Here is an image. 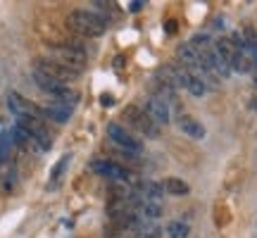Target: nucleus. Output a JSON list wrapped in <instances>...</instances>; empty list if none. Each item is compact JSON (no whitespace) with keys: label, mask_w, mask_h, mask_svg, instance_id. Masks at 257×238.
<instances>
[{"label":"nucleus","mask_w":257,"mask_h":238,"mask_svg":"<svg viewBox=\"0 0 257 238\" xmlns=\"http://www.w3.org/2000/svg\"><path fill=\"white\" fill-rule=\"evenodd\" d=\"M67 27L83 38H98L107 31V22L91 10H74L67 17Z\"/></svg>","instance_id":"1"},{"label":"nucleus","mask_w":257,"mask_h":238,"mask_svg":"<svg viewBox=\"0 0 257 238\" xmlns=\"http://www.w3.org/2000/svg\"><path fill=\"white\" fill-rule=\"evenodd\" d=\"M50 60L69 67V69H74L76 74H81L83 67H86V53H83V48L79 46L76 41H67V43L53 46L50 48Z\"/></svg>","instance_id":"2"},{"label":"nucleus","mask_w":257,"mask_h":238,"mask_svg":"<svg viewBox=\"0 0 257 238\" xmlns=\"http://www.w3.org/2000/svg\"><path fill=\"white\" fill-rule=\"evenodd\" d=\"M34 72L46 74L48 79L57 81L60 86H69V83L79 76L74 69H69V67H64V64L55 62V60H50V57H38L36 62H34Z\"/></svg>","instance_id":"3"},{"label":"nucleus","mask_w":257,"mask_h":238,"mask_svg":"<svg viewBox=\"0 0 257 238\" xmlns=\"http://www.w3.org/2000/svg\"><path fill=\"white\" fill-rule=\"evenodd\" d=\"M107 138H110L114 146H119L124 153H128V155H141V153H143V143H141L128 129H124L121 124H117V122L107 124Z\"/></svg>","instance_id":"4"},{"label":"nucleus","mask_w":257,"mask_h":238,"mask_svg":"<svg viewBox=\"0 0 257 238\" xmlns=\"http://www.w3.org/2000/svg\"><path fill=\"white\" fill-rule=\"evenodd\" d=\"M124 119H126L128 127H134L138 134H143V136H148V138L160 136V127L148 117L146 110H141V107H136V105H131V107L124 110Z\"/></svg>","instance_id":"5"},{"label":"nucleus","mask_w":257,"mask_h":238,"mask_svg":"<svg viewBox=\"0 0 257 238\" xmlns=\"http://www.w3.org/2000/svg\"><path fill=\"white\" fill-rule=\"evenodd\" d=\"M17 127H22L29 136H31V141H34V146H36L38 150H50L53 138H50V134H48V129L41 124V119H36V117H17Z\"/></svg>","instance_id":"6"},{"label":"nucleus","mask_w":257,"mask_h":238,"mask_svg":"<svg viewBox=\"0 0 257 238\" xmlns=\"http://www.w3.org/2000/svg\"><path fill=\"white\" fill-rule=\"evenodd\" d=\"M88 169H91L93 174L110 179L112 183H117V181L128 183L131 181V172H126L124 167H119L117 162H110V160H93V162H88Z\"/></svg>","instance_id":"7"},{"label":"nucleus","mask_w":257,"mask_h":238,"mask_svg":"<svg viewBox=\"0 0 257 238\" xmlns=\"http://www.w3.org/2000/svg\"><path fill=\"white\" fill-rule=\"evenodd\" d=\"M8 107H10V112H12L15 117H36V119H43V110H41V107H36L31 100L22 98V95H19V93H15V91L8 93Z\"/></svg>","instance_id":"8"},{"label":"nucleus","mask_w":257,"mask_h":238,"mask_svg":"<svg viewBox=\"0 0 257 238\" xmlns=\"http://www.w3.org/2000/svg\"><path fill=\"white\" fill-rule=\"evenodd\" d=\"M146 114L153 122H155L157 127H162V124H169V119H172V112H169V105H167L162 98H157V95H150L146 100Z\"/></svg>","instance_id":"9"},{"label":"nucleus","mask_w":257,"mask_h":238,"mask_svg":"<svg viewBox=\"0 0 257 238\" xmlns=\"http://www.w3.org/2000/svg\"><path fill=\"white\" fill-rule=\"evenodd\" d=\"M134 191H136L143 200H153V202H162V195H165L162 183H155V181H150V179L134 181Z\"/></svg>","instance_id":"10"},{"label":"nucleus","mask_w":257,"mask_h":238,"mask_svg":"<svg viewBox=\"0 0 257 238\" xmlns=\"http://www.w3.org/2000/svg\"><path fill=\"white\" fill-rule=\"evenodd\" d=\"M176 124H179V129H181L188 138H193V141H202V138H205V127H202L195 117L184 114V117H179V122H176Z\"/></svg>","instance_id":"11"},{"label":"nucleus","mask_w":257,"mask_h":238,"mask_svg":"<svg viewBox=\"0 0 257 238\" xmlns=\"http://www.w3.org/2000/svg\"><path fill=\"white\" fill-rule=\"evenodd\" d=\"M162 188H165V193L174 195V198H184V195L191 193V186H188L184 179H176V176H169V179L162 183Z\"/></svg>","instance_id":"12"},{"label":"nucleus","mask_w":257,"mask_h":238,"mask_svg":"<svg viewBox=\"0 0 257 238\" xmlns=\"http://www.w3.org/2000/svg\"><path fill=\"white\" fill-rule=\"evenodd\" d=\"M252 67H255V60L250 57L248 50H238V53L233 55V60H231V69H233V72L248 74V72H252Z\"/></svg>","instance_id":"13"},{"label":"nucleus","mask_w":257,"mask_h":238,"mask_svg":"<svg viewBox=\"0 0 257 238\" xmlns=\"http://www.w3.org/2000/svg\"><path fill=\"white\" fill-rule=\"evenodd\" d=\"M136 212L143 214L146 219H160V217H162V202H153V200H143V198H141Z\"/></svg>","instance_id":"14"},{"label":"nucleus","mask_w":257,"mask_h":238,"mask_svg":"<svg viewBox=\"0 0 257 238\" xmlns=\"http://www.w3.org/2000/svg\"><path fill=\"white\" fill-rule=\"evenodd\" d=\"M12 146H15V138H12V131H0V165H3L5 160H10Z\"/></svg>","instance_id":"15"},{"label":"nucleus","mask_w":257,"mask_h":238,"mask_svg":"<svg viewBox=\"0 0 257 238\" xmlns=\"http://www.w3.org/2000/svg\"><path fill=\"white\" fill-rule=\"evenodd\" d=\"M69 162H72V155L67 153V155H62L60 160L55 162V167L50 169V183H57L60 179H62V174L67 172V167H69Z\"/></svg>","instance_id":"16"},{"label":"nucleus","mask_w":257,"mask_h":238,"mask_svg":"<svg viewBox=\"0 0 257 238\" xmlns=\"http://www.w3.org/2000/svg\"><path fill=\"white\" fill-rule=\"evenodd\" d=\"M167 238H188V224L186 221H169L167 224Z\"/></svg>","instance_id":"17"},{"label":"nucleus","mask_w":257,"mask_h":238,"mask_svg":"<svg viewBox=\"0 0 257 238\" xmlns=\"http://www.w3.org/2000/svg\"><path fill=\"white\" fill-rule=\"evenodd\" d=\"M43 119H53L57 124H64V122L69 119V112L62 110V107H57V105H50V107H43Z\"/></svg>","instance_id":"18"},{"label":"nucleus","mask_w":257,"mask_h":238,"mask_svg":"<svg viewBox=\"0 0 257 238\" xmlns=\"http://www.w3.org/2000/svg\"><path fill=\"white\" fill-rule=\"evenodd\" d=\"M195 50H198V55H200L202 50H207V48H212V38H210V34H195V36L188 41Z\"/></svg>","instance_id":"19"},{"label":"nucleus","mask_w":257,"mask_h":238,"mask_svg":"<svg viewBox=\"0 0 257 238\" xmlns=\"http://www.w3.org/2000/svg\"><path fill=\"white\" fill-rule=\"evenodd\" d=\"M15 183H17V172H15V169H10L8 174H5V191H12V188H15Z\"/></svg>","instance_id":"20"},{"label":"nucleus","mask_w":257,"mask_h":238,"mask_svg":"<svg viewBox=\"0 0 257 238\" xmlns=\"http://www.w3.org/2000/svg\"><path fill=\"white\" fill-rule=\"evenodd\" d=\"M100 105H105V107L114 105V95H110V93H102V95H100Z\"/></svg>","instance_id":"21"},{"label":"nucleus","mask_w":257,"mask_h":238,"mask_svg":"<svg viewBox=\"0 0 257 238\" xmlns=\"http://www.w3.org/2000/svg\"><path fill=\"white\" fill-rule=\"evenodd\" d=\"M143 5H146L143 0H134V3H128V10H131V12H141V10H143Z\"/></svg>","instance_id":"22"},{"label":"nucleus","mask_w":257,"mask_h":238,"mask_svg":"<svg viewBox=\"0 0 257 238\" xmlns=\"http://www.w3.org/2000/svg\"><path fill=\"white\" fill-rule=\"evenodd\" d=\"M165 31H167V34H176V22H174V19L165 22Z\"/></svg>","instance_id":"23"},{"label":"nucleus","mask_w":257,"mask_h":238,"mask_svg":"<svg viewBox=\"0 0 257 238\" xmlns=\"http://www.w3.org/2000/svg\"><path fill=\"white\" fill-rule=\"evenodd\" d=\"M250 74H252V79H255V83H257V60H255V67H252V72Z\"/></svg>","instance_id":"24"}]
</instances>
